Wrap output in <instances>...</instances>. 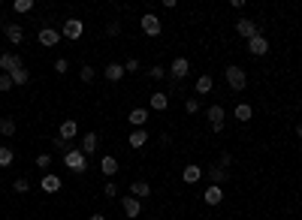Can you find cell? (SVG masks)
Masks as SVG:
<instances>
[{
  "mask_svg": "<svg viewBox=\"0 0 302 220\" xmlns=\"http://www.w3.org/2000/svg\"><path fill=\"white\" fill-rule=\"evenodd\" d=\"M224 79H227L230 91H245V88H248V76H245V69L236 66V63H230V66L224 69Z\"/></svg>",
  "mask_w": 302,
  "mask_h": 220,
  "instance_id": "1",
  "label": "cell"
},
{
  "mask_svg": "<svg viewBox=\"0 0 302 220\" xmlns=\"http://www.w3.org/2000/svg\"><path fill=\"white\" fill-rule=\"evenodd\" d=\"M64 166L73 169V172H85V169H88V157H85L79 148H73L70 154H64Z\"/></svg>",
  "mask_w": 302,
  "mask_h": 220,
  "instance_id": "2",
  "label": "cell"
},
{
  "mask_svg": "<svg viewBox=\"0 0 302 220\" xmlns=\"http://www.w3.org/2000/svg\"><path fill=\"white\" fill-rule=\"evenodd\" d=\"M139 24H142V33H145V36H160V30H163V24H160V18H157L154 12H148V15H142V18H139Z\"/></svg>",
  "mask_w": 302,
  "mask_h": 220,
  "instance_id": "3",
  "label": "cell"
},
{
  "mask_svg": "<svg viewBox=\"0 0 302 220\" xmlns=\"http://www.w3.org/2000/svg\"><path fill=\"white\" fill-rule=\"evenodd\" d=\"M82 33H85V21L82 18H67L64 21V30H61L64 39H79Z\"/></svg>",
  "mask_w": 302,
  "mask_h": 220,
  "instance_id": "4",
  "label": "cell"
},
{
  "mask_svg": "<svg viewBox=\"0 0 302 220\" xmlns=\"http://www.w3.org/2000/svg\"><path fill=\"white\" fill-rule=\"evenodd\" d=\"M206 118H209V124H212V133H224V106H209L206 109Z\"/></svg>",
  "mask_w": 302,
  "mask_h": 220,
  "instance_id": "5",
  "label": "cell"
},
{
  "mask_svg": "<svg viewBox=\"0 0 302 220\" xmlns=\"http://www.w3.org/2000/svg\"><path fill=\"white\" fill-rule=\"evenodd\" d=\"M236 30H239V36H242V39H254V36L260 33V27H257V21H254V18H248V15L236 21Z\"/></svg>",
  "mask_w": 302,
  "mask_h": 220,
  "instance_id": "6",
  "label": "cell"
},
{
  "mask_svg": "<svg viewBox=\"0 0 302 220\" xmlns=\"http://www.w3.org/2000/svg\"><path fill=\"white\" fill-rule=\"evenodd\" d=\"M36 39H39L42 48H54V45L61 42V30H54V27H42V30L36 33Z\"/></svg>",
  "mask_w": 302,
  "mask_h": 220,
  "instance_id": "7",
  "label": "cell"
},
{
  "mask_svg": "<svg viewBox=\"0 0 302 220\" xmlns=\"http://www.w3.org/2000/svg\"><path fill=\"white\" fill-rule=\"evenodd\" d=\"M248 51H251L254 57H263V54L269 51V39H266L263 33H257L254 39H248Z\"/></svg>",
  "mask_w": 302,
  "mask_h": 220,
  "instance_id": "8",
  "label": "cell"
},
{
  "mask_svg": "<svg viewBox=\"0 0 302 220\" xmlns=\"http://www.w3.org/2000/svg\"><path fill=\"white\" fill-rule=\"evenodd\" d=\"M188 69H191V60H188V57H175V60L169 63V76H172L175 82H182V79L188 76Z\"/></svg>",
  "mask_w": 302,
  "mask_h": 220,
  "instance_id": "9",
  "label": "cell"
},
{
  "mask_svg": "<svg viewBox=\"0 0 302 220\" xmlns=\"http://www.w3.org/2000/svg\"><path fill=\"white\" fill-rule=\"evenodd\" d=\"M209 181L215 184V187H224L227 181H230V169H224V166H209Z\"/></svg>",
  "mask_w": 302,
  "mask_h": 220,
  "instance_id": "10",
  "label": "cell"
},
{
  "mask_svg": "<svg viewBox=\"0 0 302 220\" xmlns=\"http://www.w3.org/2000/svg\"><path fill=\"white\" fill-rule=\"evenodd\" d=\"M39 187H42V193H57V190L64 187V181H61L54 172H45V175H42V181H39Z\"/></svg>",
  "mask_w": 302,
  "mask_h": 220,
  "instance_id": "11",
  "label": "cell"
},
{
  "mask_svg": "<svg viewBox=\"0 0 302 220\" xmlns=\"http://www.w3.org/2000/svg\"><path fill=\"white\" fill-rule=\"evenodd\" d=\"M121 208H124V214H127L130 220L142 214V202H139L136 196H124V199H121Z\"/></svg>",
  "mask_w": 302,
  "mask_h": 220,
  "instance_id": "12",
  "label": "cell"
},
{
  "mask_svg": "<svg viewBox=\"0 0 302 220\" xmlns=\"http://www.w3.org/2000/svg\"><path fill=\"white\" fill-rule=\"evenodd\" d=\"M203 202H206V205H221V202H224V187L209 184V187H206V193H203Z\"/></svg>",
  "mask_w": 302,
  "mask_h": 220,
  "instance_id": "13",
  "label": "cell"
},
{
  "mask_svg": "<svg viewBox=\"0 0 302 220\" xmlns=\"http://www.w3.org/2000/svg\"><path fill=\"white\" fill-rule=\"evenodd\" d=\"M18 66H24V63H21V57H18V54H6V51H3V54H0V69H3V72H6V76H9V72H15V69H18Z\"/></svg>",
  "mask_w": 302,
  "mask_h": 220,
  "instance_id": "14",
  "label": "cell"
},
{
  "mask_svg": "<svg viewBox=\"0 0 302 220\" xmlns=\"http://www.w3.org/2000/svg\"><path fill=\"white\" fill-rule=\"evenodd\" d=\"M3 33H6V39H9L12 45L24 42V27H21V24H6V27H3Z\"/></svg>",
  "mask_w": 302,
  "mask_h": 220,
  "instance_id": "15",
  "label": "cell"
},
{
  "mask_svg": "<svg viewBox=\"0 0 302 220\" xmlns=\"http://www.w3.org/2000/svg\"><path fill=\"white\" fill-rule=\"evenodd\" d=\"M130 196H136V199H148V196H151V184L142 181V178L133 181V184H130Z\"/></svg>",
  "mask_w": 302,
  "mask_h": 220,
  "instance_id": "16",
  "label": "cell"
},
{
  "mask_svg": "<svg viewBox=\"0 0 302 220\" xmlns=\"http://www.w3.org/2000/svg\"><path fill=\"white\" fill-rule=\"evenodd\" d=\"M57 136H61V139H67V142H73V139L79 136V124H76V121H64V124H61V130H57Z\"/></svg>",
  "mask_w": 302,
  "mask_h": 220,
  "instance_id": "17",
  "label": "cell"
},
{
  "mask_svg": "<svg viewBox=\"0 0 302 220\" xmlns=\"http://www.w3.org/2000/svg\"><path fill=\"white\" fill-rule=\"evenodd\" d=\"M127 142H130V148H142V145L148 142V130H145V127H136V130L127 136Z\"/></svg>",
  "mask_w": 302,
  "mask_h": 220,
  "instance_id": "18",
  "label": "cell"
},
{
  "mask_svg": "<svg viewBox=\"0 0 302 220\" xmlns=\"http://www.w3.org/2000/svg\"><path fill=\"white\" fill-rule=\"evenodd\" d=\"M103 76H106V82H121L124 79V63H109L103 69Z\"/></svg>",
  "mask_w": 302,
  "mask_h": 220,
  "instance_id": "19",
  "label": "cell"
},
{
  "mask_svg": "<svg viewBox=\"0 0 302 220\" xmlns=\"http://www.w3.org/2000/svg\"><path fill=\"white\" fill-rule=\"evenodd\" d=\"M97 142H100V139H97V133H85V136H82V154H85V157H91V154L97 151Z\"/></svg>",
  "mask_w": 302,
  "mask_h": 220,
  "instance_id": "20",
  "label": "cell"
},
{
  "mask_svg": "<svg viewBox=\"0 0 302 220\" xmlns=\"http://www.w3.org/2000/svg\"><path fill=\"white\" fill-rule=\"evenodd\" d=\"M182 178H185V184H197V181L203 178V169H200L197 163H191V166H185V172H182Z\"/></svg>",
  "mask_w": 302,
  "mask_h": 220,
  "instance_id": "21",
  "label": "cell"
},
{
  "mask_svg": "<svg viewBox=\"0 0 302 220\" xmlns=\"http://www.w3.org/2000/svg\"><path fill=\"white\" fill-rule=\"evenodd\" d=\"M100 169H103V175H106V178H112V175L118 172V160H115L112 154H106V157L100 160Z\"/></svg>",
  "mask_w": 302,
  "mask_h": 220,
  "instance_id": "22",
  "label": "cell"
},
{
  "mask_svg": "<svg viewBox=\"0 0 302 220\" xmlns=\"http://www.w3.org/2000/svg\"><path fill=\"white\" fill-rule=\"evenodd\" d=\"M127 118H130L133 130H136V127H145V121H148V109H133V112H130Z\"/></svg>",
  "mask_w": 302,
  "mask_h": 220,
  "instance_id": "23",
  "label": "cell"
},
{
  "mask_svg": "<svg viewBox=\"0 0 302 220\" xmlns=\"http://www.w3.org/2000/svg\"><path fill=\"white\" fill-rule=\"evenodd\" d=\"M9 79H12V85H18V88H21V85H27V82H30V72H27V66H18L15 72H9Z\"/></svg>",
  "mask_w": 302,
  "mask_h": 220,
  "instance_id": "24",
  "label": "cell"
},
{
  "mask_svg": "<svg viewBox=\"0 0 302 220\" xmlns=\"http://www.w3.org/2000/svg\"><path fill=\"white\" fill-rule=\"evenodd\" d=\"M166 106H169V97H166L163 91H157V94H151V109H154V112H163Z\"/></svg>",
  "mask_w": 302,
  "mask_h": 220,
  "instance_id": "25",
  "label": "cell"
},
{
  "mask_svg": "<svg viewBox=\"0 0 302 220\" xmlns=\"http://www.w3.org/2000/svg\"><path fill=\"white\" fill-rule=\"evenodd\" d=\"M233 115H236V121H242V124H245V121H251V115H254V109H251L248 103H239V106L233 109Z\"/></svg>",
  "mask_w": 302,
  "mask_h": 220,
  "instance_id": "26",
  "label": "cell"
},
{
  "mask_svg": "<svg viewBox=\"0 0 302 220\" xmlns=\"http://www.w3.org/2000/svg\"><path fill=\"white\" fill-rule=\"evenodd\" d=\"M12 163H15V151L6 148V145H0V169H9Z\"/></svg>",
  "mask_w": 302,
  "mask_h": 220,
  "instance_id": "27",
  "label": "cell"
},
{
  "mask_svg": "<svg viewBox=\"0 0 302 220\" xmlns=\"http://www.w3.org/2000/svg\"><path fill=\"white\" fill-rule=\"evenodd\" d=\"M194 88H197V94H200V97H206V94H212V76H200Z\"/></svg>",
  "mask_w": 302,
  "mask_h": 220,
  "instance_id": "28",
  "label": "cell"
},
{
  "mask_svg": "<svg viewBox=\"0 0 302 220\" xmlns=\"http://www.w3.org/2000/svg\"><path fill=\"white\" fill-rule=\"evenodd\" d=\"M0 136H15V118H0Z\"/></svg>",
  "mask_w": 302,
  "mask_h": 220,
  "instance_id": "29",
  "label": "cell"
},
{
  "mask_svg": "<svg viewBox=\"0 0 302 220\" xmlns=\"http://www.w3.org/2000/svg\"><path fill=\"white\" fill-rule=\"evenodd\" d=\"M79 76H82V82H85V85H91V82H94V79H97V69H94V66H88V63H85V66H82V69H79Z\"/></svg>",
  "mask_w": 302,
  "mask_h": 220,
  "instance_id": "30",
  "label": "cell"
},
{
  "mask_svg": "<svg viewBox=\"0 0 302 220\" xmlns=\"http://www.w3.org/2000/svg\"><path fill=\"white\" fill-rule=\"evenodd\" d=\"M54 151L64 157V154H70V151H73V142H67V139H61V136H57V139H54Z\"/></svg>",
  "mask_w": 302,
  "mask_h": 220,
  "instance_id": "31",
  "label": "cell"
},
{
  "mask_svg": "<svg viewBox=\"0 0 302 220\" xmlns=\"http://www.w3.org/2000/svg\"><path fill=\"white\" fill-rule=\"evenodd\" d=\"M51 160H54L51 154H39V157H36V166H39L42 172H48V169H51Z\"/></svg>",
  "mask_w": 302,
  "mask_h": 220,
  "instance_id": "32",
  "label": "cell"
},
{
  "mask_svg": "<svg viewBox=\"0 0 302 220\" xmlns=\"http://www.w3.org/2000/svg\"><path fill=\"white\" fill-rule=\"evenodd\" d=\"M12 190H15V193H27V190H30V181H27V178H15V181H12Z\"/></svg>",
  "mask_w": 302,
  "mask_h": 220,
  "instance_id": "33",
  "label": "cell"
},
{
  "mask_svg": "<svg viewBox=\"0 0 302 220\" xmlns=\"http://www.w3.org/2000/svg\"><path fill=\"white\" fill-rule=\"evenodd\" d=\"M12 9H15V12H30V9H33V0H15Z\"/></svg>",
  "mask_w": 302,
  "mask_h": 220,
  "instance_id": "34",
  "label": "cell"
},
{
  "mask_svg": "<svg viewBox=\"0 0 302 220\" xmlns=\"http://www.w3.org/2000/svg\"><path fill=\"white\" fill-rule=\"evenodd\" d=\"M118 33H121V21H118V18H112V21L106 24V36H118Z\"/></svg>",
  "mask_w": 302,
  "mask_h": 220,
  "instance_id": "35",
  "label": "cell"
},
{
  "mask_svg": "<svg viewBox=\"0 0 302 220\" xmlns=\"http://www.w3.org/2000/svg\"><path fill=\"white\" fill-rule=\"evenodd\" d=\"M166 76V69L163 66H148V79H154V82H160Z\"/></svg>",
  "mask_w": 302,
  "mask_h": 220,
  "instance_id": "36",
  "label": "cell"
},
{
  "mask_svg": "<svg viewBox=\"0 0 302 220\" xmlns=\"http://www.w3.org/2000/svg\"><path fill=\"white\" fill-rule=\"evenodd\" d=\"M67 69H70V60H67V57H57V60H54V72H61V76H64Z\"/></svg>",
  "mask_w": 302,
  "mask_h": 220,
  "instance_id": "37",
  "label": "cell"
},
{
  "mask_svg": "<svg viewBox=\"0 0 302 220\" xmlns=\"http://www.w3.org/2000/svg\"><path fill=\"white\" fill-rule=\"evenodd\" d=\"M139 69H142V63H139L136 57H130V60L124 63V72H139Z\"/></svg>",
  "mask_w": 302,
  "mask_h": 220,
  "instance_id": "38",
  "label": "cell"
},
{
  "mask_svg": "<svg viewBox=\"0 0 302 220\" xmlns=\"http://www.w3.org/2000/svg\"><path fill=\"white\" fill-rule=\"evenodd\" d=\"M185 112H188V115H197V112H200V103H197L194 97H191V100H185Z\"/></svg>",
  "mask_w": 302,
  "mask_h": 220,
  "instance_id": "39",
  "label": "cell"
},
{
  "mask_svg": "<svg viewBox=\"0 0 302 220\" xmlns=\"http://www.w3.org/2000/svg\"><path fill=\"white\" fill-rule=\"evenodd\" d=\"M12 88H15V85H12V79H9L6 72H0V91L6 94V91H12Z\"/></svg>",
  "mask_w": 302,
  "mask_h": 220,
  "instance_id": "40",
  "label": "cell"
},
{
  "mask_svg": "<svg viewBox=\"0 0 302 220\" xmlns=\"http://www.w3.org/2000/svg\"><path fill=\"white\" fill-rule=\"evenodd\" d=\"M230 163H233V154H227V151H224V154L218 157V166H224V169H230Z\"/></svg>",
  "mask_w": 302,
  "mask_h": 220,
  "instance_id": "41",
  "label": "cell"
},
{
  "mask_svg": "<svg viewBox=\"0 0 302 220\" xmlns=\"http://www.w3.org/2000/svg\"><path fill=\"white\" fill-rule=\"evenodd\" d=\"M103 193H106L109 199H115V196H118V184H103Z\"/></svg>",
  "mask_w": 302,
  "mask_h": 220,
  "instance_id": "42",
  "label": "cell"
},
{
  "mask_svg": "<svg viewBox=\"0 0 302 220\" xmlns=\"http://www.w3.org/2000/svg\"><path fill=\"white\" fill-rule=\"evenodd\" d=\"M160 145H163V148H169V145H172V136H166V133H163V136H160Z\"/></svg>",
  "mask_w": 302,
  "mask_h": 220,
  "instance_id": "43",
  "label": "cell"
},
{
  "mask_svg": "<svg viewBox=\"0 0 302 220\" xmlns=\"http://www.w3.org/2000/svg\"><path fill=\"white\" fill-rule=\"evenodd\" d=\"M91 220H106V214H91Z\"/></svg>",
  "mask_w": 302,
  "mask_h": 220,
  "instance_id": "44",
  "label": "cell"
},
{
  "mask_svg": "<svg viewBox=\"0 0 302 220\" xmlns=\"http://www.w3.org/2000/svg\"><path fill=\"white\" fill-rule=\"evenodd\" d=\"M296 136H299V139H302V124H299V127H296Z\"/></svg>",
  "mask_w": 302,
  "mask_h": 220,
  "instance_id": "45",
  "label": "cell"
},
{
  "mask_svg": "<svg viewBox=\"0 0 302 220\" xmlns=\"http://www.w3.org/2000/svg\"><path fill=\"white\" fill-rule=\"evenodd\" d=\"M0 187H3V181H0Z\"/></svg>",
  "mask_w": 302,
  "mask_h": 220,
  "instance_id": "46",
  "label": "cell"
}]
</instances>
